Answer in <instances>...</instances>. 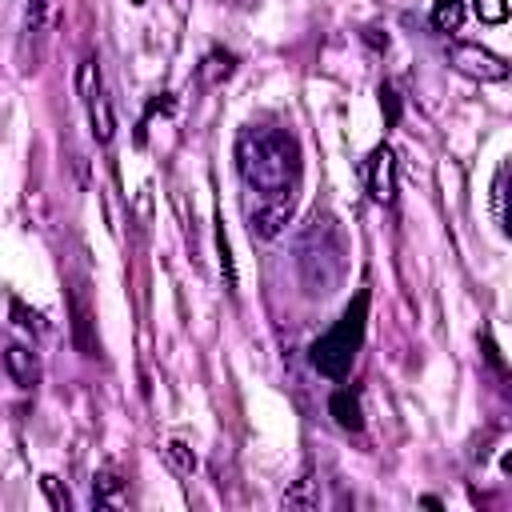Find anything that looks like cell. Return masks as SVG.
<instances>
[{"instance_id":"cell-1","label":"cell","mask_w":512,"mask_h":512,"mask_svg":"<svg viewBox=\"0 0 512 512\" xmlns=\"http://www.w3.org/2000/svg\"><path fill=\"white\" fill-rule=\"evenodd\" d=\"M236 172L244 184V216L256 240H276L296 212L304 160L288 128L248 124L236 136Z\"/></svg>"},{"instance_id":"cell-16","label":"cell","mask_w":512,"mask_h":512,"mask_svg":"<svg viewBox=\"0 0 512 512\" xmlns=\"http://www.w3.org/2000/svg\"><path fill=\"white\" fill-rule=\"evenodd\" d=\"M40 484H44V492L52 496V508H68V504H72V500H68V492H56V480H52V476H44Z\"/></svg>"},{"instance_id":"cell-3","label":"cell","mask_w":512,"mask_h":512,"mask_svg":"<svg viewBox=\"0 0 512 512\" xmlns=\"http://www.w3.org/2000/svg\"><path fill=\"white\" fill-rule=\"evenodd\" d=\"M364 324H368V292H356V300L344 308V316L308 348L312 368L328 380H344L352 372L360 344H364Z\"/></svg>"},{"instance_id":"cell-11","label":"cell","mask_w":512,"mask_h":512,"mask_svg":"<svg viewBox=\"0 0 512 512\" xmlns=\"http://www.w3.org/2000/svg\"><path fill=\"white\" fill-rule=\"evenodd\" d=\"M120 500V476L116 472H100L96 480H92V504L96 508H108V504H116Z\"/></svg>"},{"instance_id":"cell-10","label":"cell","mask_w":512,"mask_h":512,"mask_svg":"<svg viewBox=\"0 0 512 512\" xmlns=\"http://www.w3.org/2000/svg\"><path fill=\"white\" fill-rule=\"evenodd\" d=\"M432 24H436V32H460V24H464V0H440L432 8Z\"/></svg>"},{"instance_id":"cell-13","label":"cell","mask_w":512,"mask_h":512,"mask_svg":"<svg viewBox=\"0 0 512 512\" xmlns=\"http://www.w3.org/2000/svg\"><path fill=\"white\" fill-rule=\"evenodd\" d=\"M472 12L484 24H504L508 20V0H472Z\"/></svg>"},{"instance_id":"cell-17","label":"cell","mask_w":512,"mask_h":512,"mask_svg":"<svg viewBox=\"0 0 512 512\" xmlns=\"http://www.w3.org/2000/svg\"><path fill=\"white\" fill-rule=\"evenodd\" d=\"M132 4H148V0H132Z\"/></svg>"},{"instance_id":"cell-6","label":"cell","mask_w":512,"mask_h":512,"mask_svg":"<svg viewBox=\"0 0 512 512\" xmlns=\"http://www.w3.org/2000/svg\"><path fill=\"white\" fill-rule=\"evenodd\" d=\"M364 184H368V196L376 204H392L396 196V160H392V148L388 144H376L364 160Z\"/></svg>"},{"instance_id":"cell-8","label":"cell","mask_w":512,"mask_h":512,"mask_svg":"<svg viewBox=\"0 0 512 512\" xmlns=\"http://www.w3.org/2000/svg\"><path fill=\"white\" fill-rule=\"evenodd\" d=\"M48 12H52V0H28L24 4V40H20V52H28V44H40V36L48 28Z\"/></svg>"},{"instance_id":"cell-14","label":"cell","mask_w":512,"mask_h":512,"mask_svg":"<svg viewBox=\"0 0 512 512\" xmlns=\"http://www.w3.org/2000/svg\"><path fill=\"white\" fill-rule=\"evenodd\" d=\"M504 180H508V168L500 164L496 168V180H492V212H496V224L508 228V212H504Z\"/></svg>"},{"instance_id":"cell-2","label":"cell","mask_w":512,"mask_h":512,"mask_svg":"<svg viewBox=\"0 0 512 512\" xmlns=\"http://www.w3.org/2000/svg\"><path fill=\"white\" fill-rule=\"evenodd\" d=\"M296 268H300V280H304L308 296H328L344 280V272H348V244H344L340 224L328 212H316L308 220V228L300 232Z\"/></svg>"},{"instance_id":"cell-7","label":"cell","mask_w":512,"mask_h":512,"mask_svg":"<svg viewBox=\"0 0 512 512\" xmlns=\"http://www.w3.org/2000/svg\"><path fill=\"white\" fill-rule=\"evenodd\" d=\"M4 368H8V376H12L20 388H32V384L40 380V360H36V352L24 348V344L4 348Z\"/></svg>"},{"instance_id":"cell-12","label":"cell","mask_w":512,"mask_h":512,"mask_svg":"<svg viewBox=\"0 0 512 512\" xmlns=\"http://www.w3.org/2000/svg\"><path fill=\"white\" fill-rule=\"evenodd\" d=\"M164 456H168V464H172L180 476H192V472H196V452H192L184 440H168Z\"/></svg>"},{"instance_id":"cell-15","label":"cell","mask_w":512,"mask_h":512,"mask_svg":"<svg viewBox=\"0 0 512 512\" xmlns=\"http://www.w3.org/2000/svg\"><path fill=\"white\" fill-rule=\"evenodd\" d=\"M308 488H312V476L296 480V488H292V492H284V508H312L320 496H312Z\"/></svg>"},{"instance_id":"cell-5","label":"cell","mask_w":512,"mask_h":512,"mask_svg":"<svg viewBox=\"0 0 512 512\" xmlns=\"http://www.w3.org/2000/svg\"><path fill=\"white\" fill-rule=\"evenodd\" d=\"M452 68L472 80H504L508 76V64L480 44H452Z\"/></svg>"},{"instance_id":"cell-4","label":"cell","mask_w":512,"mask_h":512,"mask_svg":"<svg viewBox=\"0 0 512 512\" xmlns=\"http://www.w3.org/2000/svg\"><path fill=\"white\" fill-rule=\"evenodd\" d=\"M80 96H84V108H88L92 140L96 144H108L112 132H116V116H112V100L104 92V80H100V64L96 60H84V68H80Z\"/></svg>"},{"instance_id":"cell-9","label":"cell","mask_w":512,"mask_h":512,"mask_svg":"<svg viewBox=\"0 0 512 512\" xmlns=\"http://www.w3.org/2000/svg\"><path fill=\"white\" fill-rule=\"evenodd\" d=\"M328 412L336 416V424H340L344 432H360V428H364V420H360V404H356V396H352L348 388H340V392L328 400Z\"/></svg>"}]
</instances>
